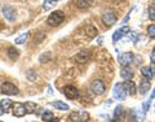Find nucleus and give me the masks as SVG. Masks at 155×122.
<instances>
[{"mask_svg":"<svg viewBox=\"0 0 155 122\" xmlns=\"http://www.w3.org/2000/svg\"><path fill=\"white\" fill-rule=\"evenodd\" d=\"M64 19H65L64 12L62 11H54V12H52L49 16H48L47 23L49 26H58V25H61V23L64 22Z\"/></svg>","mask_w":155,"mask_h":122,"instance_id":"obj_1","label":"nucleus"},{"mask_svg":"<svg viewBox=\"0 0 155 122\" xmlns=\"http://www.w3.org/2000/svg\"><path fill=\"white\" fill-rule=\"evenodd\" d=\"M70 120L72 122H85L87 120H89V113L84 110H76L72 112L70 114Z\"/></svg>","mask_w":155,"mask_h":122,"instance_id":"obj_2","label":"nucleus"},{"mask_svg":"<svg viewBox=\"0 0 155 122\" xmlns=\"http://www.w3.org/2000/svg\"><path fill=\"white\" fill-rule=\"evenodd\" d=\"M113 95L116 100H124L125 96H127V91L124 89V83H116L114 86Z\"/></svg>","mask_w":155,"mask_h":122,"instance_id":"obj_3","label":"nucleus"},{"mask_svg":"<svg viewBox=\"0 0 155 122\" xmlns=\"http://www.w3.org/2000/svg\"><path fill=\"white\" fill-rule=\"evenodd\" d=\"M74 60L78 62V64H85V62H88L91 60V52L88 50H81L80 52H78Z\"/></svg>","mask_w":155,"mask_h":122,"instance_id":"obj_4","label":"nucleus"},{"mask_svg":"<svg viewBox=\"0 0 155 122\" xmlns=\"http://www.w3.org/2000/svg\"><path fill=\"white\" fill-rule=\"evenodd\" d=\"M91 90L97 95H102V94H105V91H106V86L101 79H96V81L92 82Z\"/></svg>","mask_w":155,"mask_h":122,"instance_id":"obj_5","label":"nucleus"},{"mask_svg":"<svg viewBox=\"0 0 155 122\" xmlns=\"http://www.w3.org/2000/svg\"><path fill=\"white\" fill-rule=\"evenodd\" d=\"M2 92L5 95H17L18 94V89L11 82H4L2 85Z\"/></svg>","mask_w":155,"mask_h":122,"instance_id":"obj_6","label":"nucleus"},{"mask_svg":"<svg viewBox=\"0 0 155 122\" xmlns=\"http://www.w3.org/2000/svg\"><path fill=\"white\" fill-rule=\"evenodd\" d=\"M2 12H3V16L5 17L9 22H13L14 19H16V9H14L13 7H11V5L3 7Z\"/></svg>","mask_w":155,"mask_h":122,"instance_id":"obj_7","label":"nucleus"},{"mask_svg":"<svg viewBox=\"0 0 155 122\" xmlns=\"http://www.w3.org/2000/svg\"><path fill=\"white\" fill-rule=\"evenodd\" d=\"M116 21H118V18H116L115 13H113V12H106V13L102 14V22L107 27L113 26L114 23H116Z\"/></svg>","mask_w":155,"mask_h":122,"instance_id":"obj_8","label":"nucleus"},{"mask_svg":"<svg viewBox=\"0 0 155 122\" xmlns=\"http://www.w3.org/2000/svg\"><path fill=\"white\" fill-rule=\"evenodd\" d=\"M133 58H134V56H133L132 52H124V53H120L118 60L123 66H128L130 62L133 61Z\"/></svg>","mask_w":155,"mask_h":122,"instance_id":"obj_9","label":"nucleus"},{"mask_svg":"<svg viewBox=\"0 0 155 122\" xmlns=\"http://www.w3.org/2000/svg\"><path fill=\"white\" fill-rule=\"evenodd\" d=\"M64 94L67 99H76V97L79 96V91H78V89L74 86H66L64 89Z\"/></svg>","mask_w":155,"mask_h":122,"instance_id":"obj_10","label":"nucleus"},{"mask_svg":"<svg viewBox=\"0 0 155 122\" xmlns=\"http://www.w3.org/2000/svg\"><path fill=\"white\" fill-rule=\"evenodd\" d=\"M129 33V27L128 26H123V27H120L119 30H116L114 34H113V42L116 43L119 40V39H122L125 34H128Z\"/></svg>","mask_w":155,"mask_h":122,"instance_id":"obj_11","label":"nucleus"},{"mask_svg":"<svg viewBox=\"0 0 155 122\" xmlns=\"http://www.w3.org/2000/svg\"><path fill=\"white\" fill-rule=\"evenodd\" d=\"M27 113L26 108H25V104H21V103H16L13 105V114L16 117H23Z\"/></svg>","mask_w":155,"mask_h":122,"instance_id":"obj_12","label":"nucleus"},{"mask_svg":"<svg viewBox=\"0 0 155 122\" xmlns=\"http://www.w3.org/2000/svg\"><path fill=\"white\" fill-rule=\"evenodd\" d=\"M124 89H125V91H127V94H129V95H136V92H137V87H136V85H134V82H132V81H125L124 82Z\"/></svg>","mask_w":155,"mask_h":122,"instance_id":"obj_13","label":"nucleus"},{"mask_svg":"<svg viewBox=\"0 0 155 122\" xmlns=\"http://www.w3.org/2000/svg\"><path fill=\"white\" fill-rule=\"evenodd\" d=\"M120 77H122L124 81H130L133 78V71L130 70L128 66H124L123 69L120 70Z\"/></svg>","mask_w":155,"mask_h":122,"instance_id":"obj_14","label":"nucleus"},{"mask_svg":"<svg viewBox=\"0 0 155 122\" xmlns=\"http://www.w3.org/2000/svg\"><path fill=\"white\" fill-rule=\"evenodd\" d=\"M141 74H142V77L145 78V79L150 81L154 75V70H153V68H150V66H143L141 69Z\"/></svg>","mask_w":155,"mask_h":122,"instance_id":"obj_15","label":"nucleus"},{"mask_svg":"<svg viewBox=\"0 0 155 122\" xmlns=\"http://www.w3.org/2000/svg\"><path fill=\"white\" fill-rule=\"evenodd\" d=\"M149 90H150V81L143 79V81L140 82V87H138L140 94H141V95H145Z\"/></svg>","mask_w":155,"mask_h":122,"instance_id":"obj_16","label":"nucleus"},{"mask_svg":"<svg viewBox=\"0 0 155 122\" xmlns=\"http://www.w3.org/2000/svg\"><path fill=\"white\" fill-rule=\"evenodd\" d=\"M52 105L54 106V108L57 109H60V110H69V105L65 104L64 101H60V100H56V101H53Z\"/></svg>","mask_w":155,"mask_h":122,"instance_id":"obj_17","label":"nucleus"},{"mask_svg":"<svg viewBox=\"0 0 155 122\" xmlns=\"http://www.w3.org/2000/svg\"><path fill=\"white\" fill-rule=\"evenodd\" d=\"M28 35H30V33L26 31V33L21 34V35H19V37H17L16 39H14V42H16V44H23V43L26 42V39L28 38Z\"/></svg>","mask_w":155,"mask_h":122,"instance_id":"obj_18","label":"nucleus"},{"mask_svg":"<svg viewBox=\"0 0 155 122\" xmlns=\"http://www.w3.org/2000/svg\"><path fill=\"white\" fill-rule=\"evenodd\" d=\"M93 0H76V7L78 8H88Z\"/></svg>","mask_w":155,"mask_h":122,"instance_id":"obj_19","label":"nucleus"},{"mask_svg":"<svg viewBox=\"0 0 155 122\" xmlns=\"http://www.w3.org/2000/svg\"><path fill=\"white\" fill-rule=\"evenodd\" d=\"M11 105H12V100H9V99H4L0 101V106H2L3 112H8L9 108H11Z\"/></svg>","mask_w":155,"mask_h":122,"instance_id":"obj_20","label":"nucleus"},{"mask_svg":"<svg viewBox=\"0 0 155 122\" xmlns=\"http://www.w3.org/2000/svg\"><path fill=\"white\" fill-rule=\"evenodd\" d=\"M8 56H9V58H12V60H16V58L19 56V52L14 47H9L8 48Z\"/></svg>","mask_w":155,"mask_h":122,"instance_id":"obj_21","label":"nucleus"},{"mask_svg":"<svg viewBox=\"0 0 155 122\" xmlns=\"http://www.w3.org/2000/svg\"><path fill=\"white\" fill-rule=\"evenodd\" d=\"M85 34L88 35V38H93L97 35V29L94 26H87L85 27Z\"/></svg>","mask_w":155,"mask_h":122,"instance_id":"obj_22","label":"nucleus"},{"mask_svg":"<svg viewBox=\"0 0 155 122\" xmlns=\"http://www.w3.org/2000/svg\"><path fill=\"white\" fill-rule=\"evenodd\" d=\"M57 2H58V0H45L44 4H43V8H44V11H48V9L53 8Z\"/></svg>","mask_w":155,"mask_h":122,"instance_id":"obj_23","label":"nucleus"},{"mask_svg":"<svg viewBox=\"0 0 155 122\" xmlns=\"http://www.w3.org/2000/svg\"><path fill=\"white\" fill-rule=\"evenodd\" d=\"M25 108H26V112L27 113H34L36 110V105L32 103V101H27L25 104Z\"/></svg>","mask_w":155,"mask_h":122,"instance_id":"obj_24","label":"nucleus"},{"mask_svg":"<svg viewBox=\"0 0 155 122\" xmlns=\"http://www.w3.org/2000/svg\"><path fill=\"white\" fill-rule=\"evenodd\" d=\"M54 117H53V114H52V112H49V110H45L44 113L41 114V120L43 121H47V122H49V121H52Z\"/></svg>","mask_w":155,"mask_h":122,"instance_id":"obj_25","label":"nucleus"},{"mask_svg":"<svg viewBox=\"0 0 155 122\" xmlns=\"http://www.w3.org/2000/svg\"><path fill=\"white\" fill-rule=\"evenodd\" d=\"M51 57H52L51 52H44V53H41V55L39 56V61H40V62H45L48 60H51Z\"/></svg>","mask_w":155,"mask_h":122,"instance_id":"obj_26","label":"nucleus"},{"mask_svg":"<svg viewBox=\"0 0 155 122\" xmlns=\"http://www.w3.org/2000/svg\"><path fill=\"white\" fill-rule=\"evenodd\" d=\"M34 39H35V43H41L45 39V33H36Z\"/></svg>","mask_w":155,"mask_h":122,"instance_id":"obj_27","label":"nucleus"},{"mask_svg":"<svg viewBox=\"0 0 155 122\" xmlns=\"http://www.w3.org/2000/svg\"><path fill=\"white\" fill-rule=\"evenodd\" d=\"M147 34L151 39H155V25H149L147 26Z\"/></svg>","mask_w":155,"mask_h":122,"instance_id":"obj_28","label":"nucleus"},{"mask_svg":"<svg viewBox=\"0 0 155 122\" xmlns=\"http://www.w3.org/2000/svg\"><path fill=\"white\" fill-rule=\"evenodd\" d=\"M122 110H123V108L120 105L116 106V108H115V113H114V118H118V116L122 114Z\"/></svg>","mask_w":155,"mask_h":122,"instance_id":"obj_29","label":"nucleus"},{"mask_svg":"<svg viewBox=\"0 0 155 122\" xmlns=\"http://www.w3.org/2000/svg\"><path fill=\"white\" fill-rule=\"evenodd\" d=\"M149 17L151 19H155V7H150L149 8Z\"/></svg>","mask_w":155,"mask_h":122,"instance_id":"obj_30","label":"nucleus"},{"mask_svg":"<svg viewBox=\"0 0 155 122\" xmlns=\"http://www.w3.org/2000/svg\"><path fill=\"white\" fill-rule=\"evenodd\" d=\"M150 101H151V100H150V99H147V100H146V101H145V103H143V105H142V108H143V113H146V112L149 110Z\"/></svg>","mask_w":155,"mask_h":122,"instance_id":"obj_31","label":"nucleus"},{"mask_svg":"<svg viewBox=\"0 0 155 122\" xmlns=\"http://www.w3.org/2000/svg\"><path fill=\"white\" fill-rule=\"evenodd\" d=\"M27 78H28L30 81H34V79L36 78V75L34 74V71H32V70H28V73H27Z\"/></svg>","mask_w":155,"mask_h":122,"instance_id":"obj_32","label":"nucleus"},{"mask_svg":"<svg viewBox=\"0 0 155 122\" xmlns=\"http://www.w3.org/2000/svg\"><path fill=\"white\" fill-rule=\"evenodd\" d=\"M151 60H153V62H155V48H154V51L151 53Z\"/></svg>","mask_w":155,"mask_h":122,"instance_id":"obj_33","label":"nucleus"},{"mask_svg":"<svg viewBox=\"0 0 155 122\" xmlns=\"http://www.w3.org/2000/svg\"><path fill=\"white\" fill-rule=\"evenodd\" d=\"M150 100H153V99H155V89H154V91H153V94H151V96L149 97Z\"/></svg>","mask_w":155,"mask_h":122,"instance_id":"obj_34","label":"nucleus"},{"mask_svg":"<svg viewBox=\"0 0 155 122\" xmlns=\"http://www.w3.org/2000/svg\"><path fill=\"white\" fill-rule=\"evenodd\" d=\"M128 19H129V13L127 14V16H125V18L123 19V22H127V21H128Z\"/></svg>","mask_w":155,"mask_h":122,"instance_id":"obj_35","label":"nucleus"},{"mask_svg":"<svg viewBox=\"0 0 155 122\" xmlns=\"http://www.w3.org/2000/svg\"><path fill=\"white\" fill-rule=\"evenodd\" d=\"M136 60H137V61H136V64H140V62H141V57H137V58H136Z\"/></svg>","mask_w":155,"mask_h":122,"instance_id":"obj_36","label":"nucleus"},{"mask_svg":"<svg viewBox=\"0 0 155 122\" xmlns=\"http://www.w3.org/2000/svg\"><path fill=\"white\" fill-rule=\"evenodd\" d=\"M48 94L52 95V89H51V87H48Z\"/></svg>","mask_w":155,"mask_h":122,"instance_id":"obj_37","label":"nucleus"},{"mask_svg":"<svg viewBox=\"0 0 155 122\" xmlns=\"http://www.w3.org/2000/svg\"><path fill=\"white\" fill-rule=\"evenodd\" d=\"M49 122H58V121H57V120H54V118H53V120H52V121H49Z\"/></svg>","mask_w":155,"mask_h":122,"instance_id":"obj_38","label":"nucleus"}]
</instances>
